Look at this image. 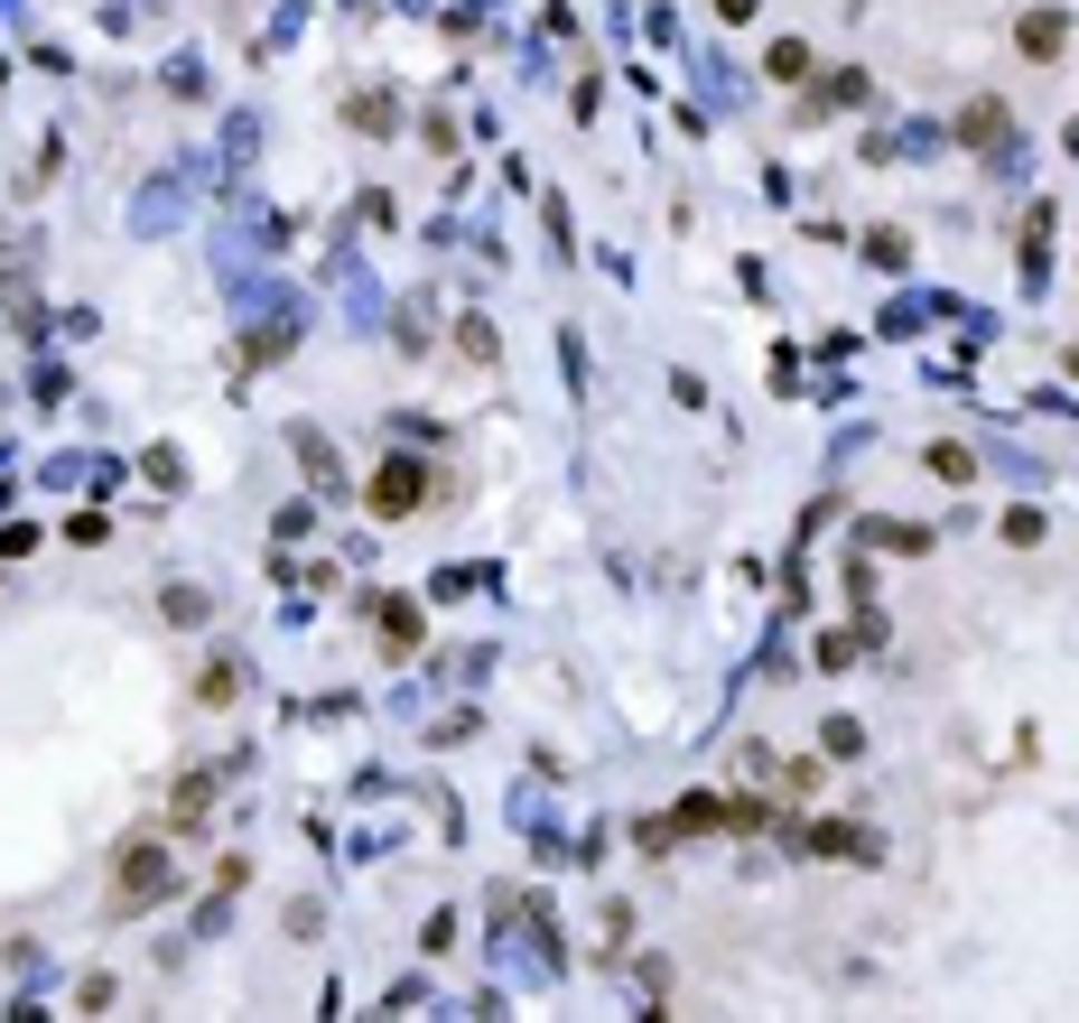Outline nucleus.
<instances>
[{"label":"nucleus","instance_id":"1","mask_svg":"<svg viewBox=\"0 0 1079 1023\" xmlns=\"http://www.w3.org/2000/svg\"><path fill=\"white\" fill-rule=\"evenodd\" d=\"M168 884V847H130L121 856V875H112V894H121V912H140L149 894Z\"/></svg>","mask_w":1079,"mask_h":1023},{"label":"nucleus","instance_id":"2","mask_svg":"<svg viewBox=\"0 0 1079 1023\" xmlns=\"http://www.w3.org/2000/svg\"><path fill=\"white\" fill-rule=\"evenodd\" d=\"M410 493H419V475H410V465H382V475H373V503H382V512H401Z\"/></svg>","mask_w":1079,"mask_h":1023}]
</instances>
